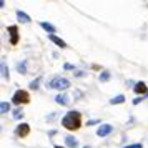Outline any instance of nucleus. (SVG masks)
Masks as SVG:
<instances>
[{
    "label": "nucleus",
    "mask_w": 148,
    "mask_h": 148,
    "mask_svg": "<svg viewBox=\"0 0 148 148\" xmlns=\"http://www.w3.org/2000/svg\"><path fill=\"white\" fill-rule=\"evenodd\" d=\"M12 103L17 105V107H20L23 103H30V95H28L27 90H17L12 97Z\"/></svg>",
    "instance_id": "nucleus-3"
},
{
    "label": "nucleus",
    "mask_w": 148,
    "mask_h": 148,
    "mask_svg": "<svg viewBox=\"0 0 148 148\" xmlns=\"http://www.w3.org/2000/svg\"><path fill=\"white\" fill-rule=\"evenodd\" d=\"M27 63H28L27 60H22V62H18V63H17V70H18V73H22V75H27L28 73Z\"/></svg>",
    "instance_id": "nucleus-13"
},
{
    "label": "nucleus",
    "mask_w": 148,
    "mask_h": 148,
    "mask_svg": "<svg viewBox=\"0 0 148 148\" xmlns=\"http://www.w3.org/2000/svg\"><path fill=\"white\" fill-rule=\"evenodd\" d=\"M125 95H116L113 98H110V105H120V103H125Z\"/></svg>",
    "instance_id": "nucleus-14"
},
{
    "label": "nucleus",
    "mask_w": 148,
    "mask_h": 148,
    "mask_svg": "<svg viewBox=\"0 0 148 148\" xmlns=\"http://www.w3.org/2000/svg\"><path fill=\"white\" fill-rule=\"evenodd\" d=\"M133 92L138 95V97H145V95L148 93L147 83H145V82H136V83H135V87H133Z\"/></svg>",
    "instance_id": "nucleus-7"
},
{
    "label": "nucleus",
    "mask_w": 148,
    "mask_h": 148,
    "mask_svg": "<svg viewBox=\"0 0 148 148\" xmlns=\"http://www.w3.org/2000/svg\"><path fill=\"white\" fill-rule=\"evenodd\" d=\"M42 80H43V77H37L35 80L30 82V88H32V90H38V87H40Z\"/></svg>",
    "instance_id": "nucleus-15"
},
{
    "label": "nucleus",
    "mask_w": 148,
    "mask_h": 148,
    "mask_svg": "<svg viewBox=\"0 0 148 148\" xmlns=\"http://www.w3.org/2000/svg\"><path fill=\"white\" fill-rule=\"evenodd\" d=\"M145 98H148V93H147V95H145Z\"/></svg>",
    "instance_id": "nucleus-27"
},
{
    "label": "nucleus",
    "mask_w": 148,
    "mask_h": 148,
    "mask_svg": "<svg viewBox=\"0 0 148 148\" xmlns=\"http://www.w3.org/2000/svg\"><path fill=\"white\" fill-rule=\"evenodd\" d=\"M62 127L70 130V132H75L82 127V113L77 112V110H70L63 115L62 118Z\"/></svg>",
    "instance_id": "nucleus-1"
},
{
    "label": "nucleus",
    "mask_w": 148,
    "mask_h": 148,
    "mask_svg": "<svg viewBox=\"0 0 148 148\" xmlns=\"http://www.w3.org/2000/svg\"><path fill=\"white\" fill-rule=\"evenodd\" d=\"M112 132H113V125H110V123H101L100 127L97 128V136L105 138V136H108Z\"/></svg>",
    "instance_id": "nucleus-5"
},
{
    "label": "nucleus",
    "mask_w": 148,
    "mask_h": 148,
    "mask_svg": "<svg viewBox=\"0 0 148 148\" xmlns=\"http://www.w3.org/2000/svg\"><path fill=\"white\" fill-rule=\"evenodd\" d=\"M40 27L43 28V30H45L48 35H53L55 32H57V28H55L53 25L50 23V22H40Z\"/></svg>",
    "instance_id": "nucleus-11"
},
{
    "label": "nucleus",
    "mask_w": 148,
    "mask_h": 148,
    "mask_svg": "<svg viewBox=\"0 0 148 148\" xmlns=\"http://www.w3.org/2000/svg\"><path fill=\"white\" fill-rule=\"evenodd\" d=\"M7 112H10V103L8 101H2L0 103V113H7Z\"/></svg>",
    "instance_id": "nucleus-19"
},
{
    "label": "nucleus",
    "mask_w": 148,
    "mask_h": 148,
    "mask_svg": "<svg viewBox=\"0 0 148 148\" xmlns=\"http://www.w3.org/2000/svg\"><path fill=\"white\" fill-rule=\"evenodd\" d=\"M110 78H112V73H110L108 70H105V72H101V73H100V77H98V80H100V82H103V83H105V82H108Z\"/></svg>",
    "instance_id": "nucleus-18"
},
{
    "label": "nucleus",
    "mask_w": 148,
    "mask_h": 148,
    "mask_svg": "<svg viewBox=\"0 0 148 148\" xmlns=\"http://www.w3.org/2000/svg\"><path fill=\"white\" fill-rule=\"evenodd\" d=\"M2 77L5 78V80H10V75H8V67L5 65V60H2Z\"/></svg>",
    "instance_id": "nucleus-16"
},
{
    "label": "nucleus",
    "mask_w": 148,
    "mask_h": 148,
    "mask_svg": "<svg viewBox=\"0 0 148 148\" xmlns=\"http://www.w3.org/2000/svg\"><path fill=\"white\" fill-rule=\"evenodd\" d=\"M28 133H30V125H28V123H20V125H17V128H15V135H17V136L25 138V136H28Z\"/></svg>",
    "instance_id": "nucleus-6"
},
{
    "label": "nucleus",
    "mask_w": 148,
    "mask_h": 148,
    "mask_svg": "<svg viewBox=\"0 0 148 148\" xmlns=\"http://www.w3.org/2000/svg\"><path fill=\"white\" fill-rule=\"evenodd\" d=\"M63 68H65V70H75V67L72 65V63H65V65H63Z\"/></svg>",
    "instance_id": "nucleus-24"
},
{
    "label": "nucleus",
    "mask_w": 148,
    "mask_h": 148,
    "mask_svg": "<svg viewBox=\"0 0 148 148\" xmlns=\"http://www.w3.org/2000/svg\"><path fill=\"white\" fill-rule=\"evenodd\" d=\"M143 100H145V97H136V98L133 100V105H138V103H140V101H143Z\"/></svg>",
    "instance_id": "nucleus-22"
},
{
    "label": "nucleus",
    "mask_w": 148,
    "mask_h": 148,
    "mask_svg": "<svg viewBox=\"0 0 148 148\" xmlns=\"http://www.w3.org/2000/svg\"><path fill=\"white\" fill-rule=\"evenodd\" d=\"M48 40H50V42H53L55 45H57V47H60V48H67V47H68L67 43H65V42L62 40L60 37H57V35H48Z\"/></svg>",
    "instance_id": "nucleus-10"
},
{
    "label": "nucleus",
    "mask_w": 148,
    "mask_h": 148,
    "mask_svg": "<svg viewBox=\"0 0 148 148\" xmlns=\"http://www.w3.org/2000/svg\"><path fill=\"white\" fill-rule=\"evenodd\" d=\"M12 116H14L15 120H22V118H23V110H22L20 107H17L14 110V113H12Z\"/></svg>",
    "instance_id": "nucleus-17"
},
{
    "label": "nucleus",
    "mask_w": 148,
    "mask_h": 148,
    "mask_svg": "<svg viewBox=\"0 0 148 148\" xmlns=\"http://www.w3.org/2000/svg\"><path fill=\"white\" fill-rule=\"evenodd\" d=\"M17 18H18L20 23H30V22H32V18H30L25 12H22V10H17Z\"/></svg>",
    "instance_id": "nucleus-12"
},
{
    "label": "nucleus",
    "mask_w": 148,
    "mask_h": 148,
    "mask_svg": "<svg viewBox=\"0 0 148 148\" xmlns=\"http://www.w3.org/2000/svg\"><path fill=\"white\" fill-rule=\"evenodd\" d=\"M55 148H67V147H58V145H55Z\"/></svg>",
    "instance_id": "nucleus-25"
},
{
    "label": "nucleus",
    "mask_w": 148,
    "mask_h": 148,
    "mask_svg": "<svg viewBox=\"0 0 148 148\" xmlns=\"http://www.w3.org/2000/svg\"><path fill=\"white\" fill-rule=\"evenodd\" d=\"M82 148H92V147H88V145H87V147H82Z\"/></svg>",
    "instance_id": "nucleus-26"
},
{
    "label": "nucleus",
    "mask_w": 148,
    "mask_h": 148,
    "mask_svg": "<svg viewBox=\"0 0 148 148\" xmlns=\"http://www.w3.org/2000/svg\"><path fill=\"white\" fill-rule=\"evenodd\" d=\"M123 148H143V145L141 143H133V145H127V147H123Z\"/></svg>",
    "instance_id": "nucleus-20"
},
{
    "label": "nucleus",
    "mask_w": 148,
    "mask_h": 148,
    "mask_svg": "<svg viewBox=\"0 0 148 148\" xmlns=\"http://www.w3.org/2000/svg\"><path fill=\"white\" fill-rule=\"evenodd\" d=\"M75 77H85L87 75V72H82V70H77V72H73Z\"/></svg>",
    "instance_id": "nucleus-23"
},
{
    "label": "nucleus",
    "mask_w": 148,
    "mask_h": 148,
    "mask_svg": "<svg viewBox=\"0 0 148 148\" xmlns=\"http://www.w3.org/2000/svg\"><path fill=\"white\" fill-rule=\"evenodd\" d=\"M55 101L58 103V105H63V107H67L68 103H70V97L65 93H58L57 97H55Z\"/></svg>",
    "instance_id": "nucleus-9"
},
{
    "label": "nucleus",
    "mask_w": 148,
    "mask_h": 148,
    "mask_svg": "<svg viewBox=\"0 0 148 148\" xmlns=\"http://www.w3.org/2000/svg\"><path fill=\"white\" fill-rule=\"evenodd\" d=\"M7 32L10 34V45H17L20 40V34H18V27L17 25H8Z\"/></svg>",
    "instance_id": "nucleus-4"
},
{
    "label": "nucleus",
    "mask_w": 148,
    "mask_h": 148,
    "mask_svg": "<svg viewBox=\"0 0 148 148\" xmlns=\"http://www.w3.org/2000/svg\"><path fill=\"white\" fill-rule=\"evenodd\" d=\"M63 140H65L67 148H78V140H77L75 136H72V135H67Z\"/></svg>",
    "instance_id": "nucleus-8"
},
{
    "label": "nucleus",
    "mask_w": 148,
    "mask_h": 148,
    "mask_svg": "<svg viewBox=\"0 0 148 148\" xmlns=\"http://www.w3.org/2000/svg\"><path fill=\"white\" fill-rule=\"evenodd\" d=\"M47 87L53 88V90H58V92H63V90L70 88V80L65 78V77H53V78L48 80Z\"/></svg>",
    "instance_id": "nucleus-2"
},
{
    "label": "nucleus",
    "mask_w": 148,
    "mask_h": 148,
    "mask_svg": "<svg viewBox=\"0 0 148 148\" xmlns=\"http://www.w3.org/2000/svg\"><path fill=\"white\" fill-rule=\"evenodd\" d=\"M98 123H100V120H88L87 121V127H92V125H98ZM101 125V123H100Z\"/></svg>",
    "instance_id": "nucleus-21"
}]
</instances>
